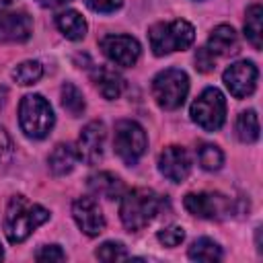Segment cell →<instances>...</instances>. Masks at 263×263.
<instances>
[{
	"label": "cell",
	"mask_w": 263,
	"mask_h": 263,
	"mask_svg": "<svg viewBox=\"0 0 263 263\" xmlns=\"http://www.w3.org/2000/svg\"><path fill=\"white\" fill-rule=\"evenodd\" d=\"M47 220H49V210H45L39 203H31L23 195H14V197H10V201L6 205L4 234H6L8 242L18 245V242L27 240L35 232V228H39Z\"/></svg>",
	"instance_id": "cell-1"
},
{
	"label": "cell",
	"mask_w": 263,
	"mask_h": 263,
	"mask_svg": "<svg viewBox=\"0 0 263 263\" xmlns=\"http://www.w3.org/2000/svg\"><path fill=\"white\" fill-rule=\"evenodd\" d=\"M158 205H160V199L152 189L138 187V189L125 191L121 193V203H119L121 224L129 232H138L152 222V218L158 212Z\"/></svg>",
	"instance_id": "cell-2"
},
{
	"label": "cell",
	"mask_w": 263,
	"mask_h": 263,
	"mask_svg": "<svg viewBox=\"0 0 263 263\" xmlns=\"http://www.w3.org/2000/svg\"><path fill=\"white\" fill-rule=\"evenodd\" d=\"M55 123L51 105L37 92L25 95L18 105V125L27 138L43 140Z\"/></svg>",
	"instance_id": "cell-3"
},
{
	"label": "cell",
	"mask_w": 263,
	"mask_h": 263,
	"mask_svg": "<svg viewBox=\"0 0 263 263\" xmlns=\"http://www.w3.org/2000/svg\"><path fill=\"white\" fill-rule=\"evenodd\" d=\"M150 49L154 55H168L173 51L187 49L195 39V29L191 23L177 18L171 23H156L148 31Z\"/></svg>",
	"instance_id": "cell-4"
},
{
	"label": "cell",
	"mask_w": 263,
	"mask_h": 263,
	"mask_svg": "<svg viewBox=\"0 0 263 263\" xmlns=\"http://www.w3.org/2000/svg\"><path fill=\"white\" fill-rule=\"evenodd\" d=\"M189 92V76L179 68H166L152 80V97L158 107L166 111L179 109Z\"/></svg>",
	"instance_id": "cell-5"
},
{
	"label": "cell",
	"mask_w": 263,
	"mask_h": 263,
	"mask_svg": "<svg viewBox=\"0 0 263 263\" xmlns=\"http://www.w3.org/2000/svg\"><path fill=\"white\" fill-rule=\"evenodd\" d=\"M148 138L144 127L134 119H121L113 129V150L123 160V164L134 166L146 152Z\"/></svg>",
	"instance_id": "cell-6"
},
{
	"label": "cell",
	"mask_w": 263,
	"mask_h": 263,
	"mask_svg": "<svg viewBox=\"0 0 263 263\" xmlns=\"http://www.w3.org/2000/svg\"><path fill=\"white\" fill-rule=\"evenodd\" d=\"M191 119L205 132H216L226 119V99L224 95L210 86L191 103Z\"/></svg>",
	"instance_id": "cell-7"
},
{
	"label": "cell",
	"mask_w": 263,
	"mask_h": 263,
	"mask_svg": "<svg viewBox=\"0 0 263 263\" xmlns=\"http://www.w3.org/2000/svg\"><path fill=\"white\" fill-rule=\"evenodd\" d=\"M222 78H224V84H226V88L230 90L232 97L245 99V97H249V95L255 92L259 70H257V66L253 62L240 60V62L230 64L224 70V76Z\"/></svg>",
	"instance_id": "cell-8"
},
{
	"label": "cell",
	"mask_w": 263,
	"mask_h": 263,
	"mask_svg": "<svg viewBox=\"0 0 263 263\" xmlns=\"http://www.w3.org/2000/svg\"><path fill=\"white\" fill-rule=\"evenodd\" d=\"M99 45L109 62H113L115 66H123V68L134 66L142 51L138 39L132 35H105Z\"/></svg>",
	"instance_id": "cell-9"
},
{
	"label": "cell",
	"mask_w": 263,
	"mask_h": 263,
	"mask_svg": "<svg viewBox=\"0 0 263 263\" xmlns=\"http://www.w3.org/2000/svg\"><path fill=\"white\" fill-rule=\"evenodd\" d=\"M105 123L103 121H90L82 127L80 136H78V144H76V152H78V160L86 162V164H97L103 158V150H105Z\"/></svg>",
	"instance_id": "cell-10"
},
{
	"label": "cell",
	"mask_w": 263,
	"mask_h": 263,
	"mask_svg": "<svg viewBox=\"0 0 263 263\" xmlns=\"http://www.w3.org/2000/svg\"><path fill=\"white\" fill-rule=\"evenodd\" d=\"M183 205L189 214L203 220H214L228 212V199L220 193H210V191L187 193L183 199Z\"/></svg>",
	"instance_id": "cell-11"
},
{
	"label": "cell",
	"mask_w": 263,
	"mask_h": 263,
	"mask_svg": "<svg viewBox=\"0 0 263 263\" xmlns=\"http://www.w3.org/2000/svg\"><path fill=\"white\" fill-rule=\"evenodd\" d=\"M72 218L86 236H99L105 230V216L97 199L84 195L72 203Z\"/></svg>",
	"instance_id": "cell-12"
},
{
	"label": "cell",
	"mask_w": 263,
	"mask_h": 263,
	"mask_svg": "<svg viewBox=\"0 0 263 263\" xmlns=\"http://www.w3.org/2000/svg\"><path fill=\"white\" fill-rule=\"evenodd\" d=\"M33 33V21L23 10L0 12V43H23Z\"/></svg>",
	"instance_id": "cell-13"
},
{
	"label": "cell",
	"mask_w": 263,
	"mask_h": 263,
	"mask_svg": "<svg viewBox=\"0 0 263 263\" xmlns=\"http://www.w3.org/2000/svg\"><path fill=\"white\" fill-rule=\"evenodd\" d=\"M158 171L173 183H183L191 173V160L185 148L168 146L158 156Z\"/></svg>",
	"instance_id": "cell-14"
},
{
	"label": "cell",
	"mask_w": 263,
	"mask_h": 263,
	"mask_svg": "<svg viewBox=\"0 0 263 263\" xmlns=\"http://www.w3.org/2000/svg\"><path fill=\"white\" fill-rule=\"evenodd\" d=\"M208 51L212 55H232L238 51V35L230 25H218L208 37Z\"/></svg>",
	"instance_id": "cell-15"
},
{
	"label": "cell",
	"mask_w": 263,
	"mask_h": 263,
	"mask_svg": "<svg viewBox=\"0 0 263 263\" xmlns=\"http://www.w3.org/2000/svg\"><path fill=\"white\" fill-rule=\"evenodd\" d=\"M55 25H58L60 33H62L66 39H70V41H80V39H84L86 29H88L84 16H82L78 10H74V8L62 10V12L55 16Z\"/></svg>",
	"instance_id": "cell-16"
},
{
	"label": "cell",
	"mask_w": 263,
	"mask_h": 263,
	"mask_svg": "<svg viewBox=\"0 0 263 263\" xmlns=\"http://www.w3.org/2000/svg\"><path fill=\"white\" fill-rule=\"evenodd\" d=\"M92 80H95L99 92H101L105 99H109V101L117 99V97L121 95V90H123V78L119 76V72H115V70L109 68V66H99V68H95Z\"/></svg>",
	"instance_id": "cell-17"
},
{
	"label": "cell",
	"mask_w": 263,
	"mask_h": 263,
	"mask_svg": "<svg viewBox=\"0 0 263 263\" xmlns=\"http://www.w3.org/2000/svg\"><path fill=\"white\" fill-rule=\"evenodd\" d=\"M78 162V152L72 144H58L49 158H47V164H49V171L55 175V177H64L68 173H72V168L76 166Z\"/></svg>",
	"instance_id": "cell-18"
},
{
	"label": "cell",
	"mask_w": 263,
	"mask_h": 263,
	"mask_svg": "<svg viewBox=\"0 0 263 263\" xmlns=\"http://www.w3.org/2000/svg\"><path fill=\"white\" fill-rule=\"evenodd\" d=\"M88 187L95 195L107 197V199H115L123 193V183L119 177H115L113 173H97L88 179Z\"/></svg>",
	"instance_id": "cell-19"
},
{
	"label": "cell",
	"mask_w": 263,
	"mask_h": 263,
	"mask_svg": "<svg viewBox=\"0 0 263 263\" xmlns=\"http://www.w3.org/2000/svg\"><path fill=\"white\" fill-rule=\"evenodd\" d=\"M234 129H236V138H238L240 142H245V144L257 142V140H259V132H261V129H259V117H257V113H255L253 109L242 111V113L236 117Z\"/></svg>",
	"instance_id": "cell-20"
},
{
	"label": "cell",
	"mask_w": 263,
	"mask_h": 263,
	"mask_svg": "<svg viewBox=\"0 0 263 263\" xmlns=\"http://www.w3.org/2000/svg\"><path fill=\"white\" fill-rule=\"evenodd\" d=\"M187 255L193 261H220L222 259V249L216 240H212L208 236H201V238L193 240Z\"/></svg>",
	"instance_id": "cell-21"
},
{
	"label": "cell",
	"mask_w": 263,
	"mask_h": 263,
	"mask_svg": "<svg viewBox=\"0 0 263 263\" xmlns=\"http://www.w3.org/2000/svg\"><path fill=\"white\" fill-rule=\"evenodd\" d=\"M261 18H263L261 4H251L247 8V18H245V37L255 49H261V35H263L261 33Z\"/></svg>",
	"instance_id": "cell-22"
},
{
	"label": "cell",
	"mask_w": 263,
	"mask_h": 263,
	"mask_svg": "<svg viewBox=\"0 0 263 263\" xmlns=\"http://www.w3.org/2000/svg\"><path fill=\"white\" fill-rule=\"evenodd\" d=\"M62 107L72 115V117H80L84 113V97H82V90L72 84V82H66L62 86Z\"/></svg>",
	"instance_id": "cell-23"
},
{
	"label": "cell",
	"mask_w": 263,
	"mask_h": 263,
	"mask_svg": "<svg viewBox=\"0 0 263 263\" xmlns=\"http://www.w3.org/2000/svg\"><path fill=\"white\" fill-rule=\"evenodd\" d=\"M41 76H43V66H41L37 60L21 62V64L12 70V78H14V82H16V84H21V86L35 84Z\"/></svg>",
	"instance_id": "cell-24"
},
{
	"label": "cell",
	"mask_w": 263,
	"mask_h": 263,
	"mask_svg": "<svg viewBox=\"0 0 263 263\" xmlns=\"http://www.w3.org/2000/svg\"><path fill=\"white\" fill-rule=\"evenodd\" d=\"M197 162L203 171H218L224 164V154L216 144L203 142L197 146Z\"/></svg>",
	"instance_id": "cell-25"
},
{
	"label": "cell",
	"mask_w": 263,
	"mask_h": 263,
	"mask_svg": "<svg viewBox=\"0 0 263 263\" xmlns=\"http://www.w3.org/2000/svg\"><path fill=\"white\" fill-rule=\"evenodd\" d=\"M97 259L101 261H119V259H129V253L125 249L123 242H117V240H107L103 242L97 251H95Z\"/></svg>",
	"instance_id": "cell-26"
},
{
	"label": "cell",
	"mask_w": 263,
	"mask_h": 263,
	"mask_svg": "<svg viewBox=\"0 0 263 263\" xmlns=\"http://www.w3.org/2000/svg\"><path fill=\"white\" fill-rule=\"evenodd\" d=\"M156 238H158V242H160V245H164V247L173 249V247H179V245L183 242V238H185V230H183L181 226L173 224V226H166V228L158 230Z\"/></svg>",
	"instance_id": "cell-27"
},
{
	"label": "cell",
	"mask_w": 263,
	"mask_h": 263,
	"mask_svg": "<svg viewBox=\"0 0 263 263\" xmlns=\"http://www.w3.org/2000/svg\"><path fill=\"white\" fill-rule=\"evenodd\" d=\"M37 261H66V253L60 245H43L35 251Z\"/></svg>",
	"instance_id": "cell-28"
},
{
	"label": "cell",
	"mask_w": 263,
	"mask_h": 263,
	"mask_svg": "<svg viewBox=\"0 0 263 263\" xmlns=\"http://www.w3.org/2000/svg\"><path fill=\"white\" fill-rule=\"evenodd\" d=\"M195 68L199 72H212L214 70V55L208 51V47H199L195 51Z\"/></svg>",
	"instance_id": "cell-29"
},
{
	"label": "cell",
	"mask_w": 263,
	"mask_h": 263,
	"mask_svg": "<svg viewBox=\"0 0 263 263\" xmlns=\"http://www.w3.org/2000/svg\"><path fill=\"white\" fill-rule=\"evenodd\" d=\"M86 4L95 12H115L117 8H121L123 0H86Z\"/></svg>",
	"instance_id": "cell-30"
},
{
	"label": "cell",
	"mask_w": 263,
	"mask_h": 263,
	"mask_svg": "<svg viewBox=\"0 0 263 263\" xmlns=\"http://www.w3.org/2000/svg\"><path fill=\"white\" fill-rule=\"evenodd\" d=\"M6 152H10V140H8L6 132L0 127V158H2Z\"/></svg>",
	"instance_id": "cell-31"
},
{
	"label": "cell",
	"mask_w": 263,
	"mask_h": 263,
	"mask_svg": "<svg viewBox=\"0 0 263 263\" xmlns=\"http://www.w3.org/2000/svg\"><path fill=\"white\" fill-rule=\"evenodd\" d=\"M66 2H70V0H37V4L43 8H55V6H62Z\"/></svg>",
	"instance_id": "cell-32"
},
{
	"label": "cell",
	"mask_w": 263,
	"mask_h": 263,
	"mask_svg": "<svg viewBox=\"0 0 263 263\" xmlns=\"http://www.w3.org/2000/svg\"><path fill=\"white\" fill-rule=\"evenodd\" d=\"M14 0H0V4H4V6H8V4H12Z\"/></svg>",
	"instance_id": "cell-33"
},
{
	"label": "cell",
	"mask_w": 263,
	"mask_h": 263,
	"mask_svg": "<svg viewBox=\"0 0 263 263\" xmlns=\"http://www.w3.org/2000/svg\"><path fill=\"white\" fill-rule=\"evenodd\" d=\"M2 257H4V249H2V245H0V261H2Z\"/></svg>",
	"instance_id": "cell-34"
}]
</instances>
